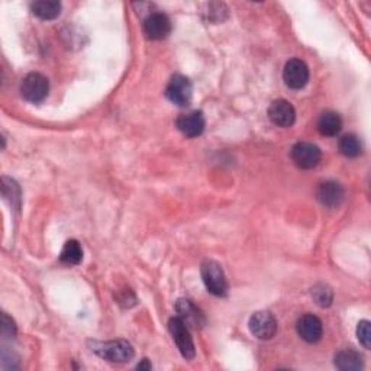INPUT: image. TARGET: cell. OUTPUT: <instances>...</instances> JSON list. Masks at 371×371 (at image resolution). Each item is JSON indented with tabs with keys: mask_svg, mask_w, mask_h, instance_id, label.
Returning a JSON list of instances; mask_svg holds the SVG:
<instances>
[{
	"mask_svg": "<svg viewBox=\"0 0 371 371\" xmlns=\"http://www.w3.org/2000/svg\"><path fill=\"white\" fill-rule=\"evenodd\" d=\"M96 356L109 361V363H128L133 358L135 351L128 341L116 340L108 342H93L90 348Z\"/></svg>",
	"mask_w": 371,
	"mask_h": 371,
	"instance_id": "obj_1",
	"label": "cell"
},
{
	"mask_svg": "<svg viewBox=\"0 0 371 371\" xmlns=\"http://www.w3.org/2000/svg\"><path fill=\"white\" fill-rule=\"evenodd\" d=\"M201 272H202V280L209 293H212L213 296H218V298L226 296L228 282H226L222 267L217 261L206 260L202 264Z\"/></svg>",
	"mask_w": 371,
	"mask_h": 371,
	"instance_id": "obj_2",
	"label": "cell"
},
{
	"mask_svg": "<svg viewBox=\"0 0 371 371\" xmlns=\"http://www.w3.org/2000/svg\"><path fill=\"white\" fill-rule=\"evenodd\" d=\"M50 93V82L40 73H29L21 83V94L31 103L43 102Z\"/></svg>",
	"mask_w": 371,
	"mask_h": 371,
	"instance_id": "obj_3",
	"label": "cell"
},
{
	"mask_svg": "<svg viewBox=\"0 0 371 371\" xmlns=\"http://www.w3.org/2000/svg\"><path fill=\"white\" fill-rule=\"evenodd\" d=\"M168 329L171 332L175 345H177L180 351V354L186 360L194 358V356H196V349H194V342L189 332V326L179 317H175L170 319Z\"/></svg>",
	"mask_w": 371,
	"mask_h": 371,
	"instance_id": "obj_4",
	"label": "cell"
},
{
	"mask_svg": "<svg viewBox=\"0 0 371 371\" xmlns=\"http://www.w3.org/2000/svg\"><path fill=\"white\" fill-rule=\"evenodd\" d=\"M248 326L251 334L261 341H268L275 338L277 334V321L270 312L265 310L256 312V314L249 318Z\"/></svg>",
	"mask_w": 371,
	"mask_h": 371,
	"instance_id": "obj_5",
	"label": "cell"
},
{
	"mask_svg": "<svg viewBox=\"0 0 371 371\" xmlns=\"http://www.w3.org/2000/svg\"><path fill=\"white\" fill-rule=\"evenodd\" d=\"M166 96H167V99L174 105L182 106V108L187 106L191 102V96H193L190 80L182 74L173 75L171 80L168 82L166 87Z\"/></svg>",
	"mask_w": 371,
	"mask_h": 371,
	"instance_id": "obj_6",
	"label": "cell"
},
{
	"mask_svg": "<svg viewBox=\"0 0 371 371\" xmlns=\"http://www.w3.org/2000/svg\"><path fill=\"white\" fill-rule=\"evenodd\" d=\"M291 160L299 168L310 170L315 168L322 157V152L318 145L310 143H298L290 151Z\"/></svg>",
	"mask_w": 371,
	"mask_h": 371,
	"instance_id": "obj_7",
	"label": "cell"
},
{
	"mask_svg": "<svg viewBox=\"0 0 371 371\" xmlns=\"http://www.w3.org/2000/svg\"><path fill=\"white\" fill-rule=\"evenodd\" d=\"M283 80L291 90H300L309 82V67L299 58H291L283 70Z\"/></svg>",
	"mask_w": 371,
	"mask_h": 371,
	"instance_id": "obj_8",
	"label": "cell"
},
{
	"mask_svg": "<svg viewBox=\"0 0 371 371\" xmlns=\"http://www.w3.org/2000/svg\"><path fill=\"white\" fill-rule=\"evenodd\" d=\"M171 32V21L164 13H151L144 21V34L148 40L160 41Z\"/></svg>",
	"mask_w": 371,
	"mask_h": 371,
	"instance_id": "obj_9",
	"label": "cell"
},
{
	"mask_svg": "<svg viewBox=\"0 0 371 371\" xmlns=\"http://www.w3.org/2000/svg\"><path fill=\"white\" fill-rule=\"evenodd\" d=\"M268 118L277 126L290 128L296 121V110L290 102L284 99H279L270 105Z\"/></svg>",
	"mask_w": 371,
	"mask_h": 371,
	"instance_id": "obj_10",
	"label": "cell"
},
{
	"mask_svg": "<svg viewBox=\"0 0 371 371\" xmlns=\"http://www.w3.org/2000/svg\"><path fill=\"white\" fill-rule=\"evenodd\" d=\"M345 196V191L342 186L337 182H323L317 189V199L318 202L329 209L338 208Z\"/></svg>",
	"mask_w": 371,
	"mask_h": 371,
	"instance_id": "obj_11",
	"label": "cell"
},
{
	"mask_svg": "<svg viewBox=\"0 0 371 371\" xmlns=\"http://www.w3.org/2000/svg\"><path fill=\"white\" fill-rule=\"evenodd\" d=\"M296 329L299 337L309 344H317L323 335L322 321L315 315H303L298 321Z\"/></svg>",
	"mask_w": 371,
	"mask_h": 371,
	"instance_id": "obj_12",
	"label": "cell"
},
{
	"mask_svg": "<svg viewBox=\"0 0 371 371\" xmlns=\"http://www.w3.org/2000/svg\"><path fill=\"white\" fill-rule=\"evenodd\" d=\"M206 121L202 112L194 110L186 115H180L177 119V128L179 131L189 136V138H196V136H201L205 131Z\"/></svg>",
	"mask_w": 371,
	"mask_h": 371,
	"instance_id": "obj_13",
	"label": "cell"
},
{
	"mask_svg": "<svg viewBox=\"0 0 371 371\" xmlns=\"http://www.w3.org/2000/svg\"><path fill=\"white\" fill-rule=\"evenodd\" d=\"M179 318L190 328H202L205 325V317L202 312L191 303V300L180 299L175 305Z\"/></svg>",
	"mask_w": 371,
	"mask_h": 371,
	"instance_id": "obj_14",
	"label": "cell"
},
{
	"mask_svg": "<svg viewBox=\"0 0 371 371\" xmlns=\"http://www.w3.org/2000/svg\"><path fill=\"white\" fill-rule=\"evenodd\" d=\"M335 367L342 371H358L364 367V361L357 351L342 349L335 356Z\"/></svg>",
	"mask_w": 371,
	"mask_h": 371,
	"instance_id": "obj_15",
	"label": "cell"
},
{
	"mask_svg": "<svg viewBox=\"0 0 371 371\" xmlns=\"http://www.w3.org/2000/svg\"><path fill=\"white\" fill-rule=\"evenodd\" d=\"M342 129V119L337 112L328 110L321 115L318 121V131L325 136H335Z\"/></svg>",
	"mask_w": 371,
	"mask_h": 371,
	"instance_id": "obj_16",
	"label": "cell"
},
{
	"mask_svg": "<svg viewBox=\"0 0 371 371\" xmlns=\"http://www.w3.org/2000/svg\"><path fill=\"white\" fill-rule=\"evenodd\" d=\"M32 13L43 19V21H52V19L58 17L61 13V3L54 2V0H40L31 5Z\"/></svg>",
	"mask_w": 371,
	"mask_h": 371,
	"instance_id": "obj_17",
	"label": "cell"
},
{
	"mask_svg": "<svg viewBox=\"0 0 371 371\" xmlns=\"http://www.w3.org/2000/svg\"><path fill=\"white\" fill-rule=\"evenodd\" d=\"M83 260V249L79 241L70 240L64 244L61 254H60V261L66 265H77L80 264Z\"/></svg>",
	"mask_w": 371,
	"mask_h": 371,
	"instance_id": "obj_18",
	"label": "cell"
},
{
	"mask_svg": "<svg viewBox=\"0 0 371 371\" xmlns=\"http://www.w3.org/2000/svg\"><path fill=\"white\" fill-rule=\"evenodd\" d=\"M338 148H340V152L347 159H356L363 151L361 141H360L358 136L354 133L344 135L342 138L340 140Z\"/></svg>",
	"mask_w": 371,
	"mask_h": 371,
	"instance_id": "obj_19",
	"label": "cell"
},
{
	"mask_svg": "<svg viewBox=\"0 0 371 371\" xmlns=\"http://www.w3.org/2000/svg\"><path fill=\"white\" fill-rule=\"evenodd\" d=\"M2 193L3 198L10 203V206L19 209L21 208V189L12 179H2Z\"/></svg>",
	"mask_w": 371,
	"mask_h": 371,
	"instance_id": "obj_20",
	"label": "cell"
},
{
	"mask_svg": "<svg viewBox=\"0 0 371 371\" xmlns=\"http://www.w3.org/2000/svg\"><path fill=\"white\" fill-rule=\"evenodd\" d=\"M312 298H314L315 303L321 307H329L334 300V293L325 284H318L312 289Z\"/></svg>",
	"mask_w": 371,
	"mask_h": 371,
	"instance_id": "obj_21",
	"label": "cell"
},
{
	"mask_svg": "<svg viewBox=\"0 0 371 371\" xmlns=\"http://www.w3.org/2000/svg\"><path fill=\"white\" fill-rule=\"evenodd\" d=\"M357 337L358 341L363 344L364 348L371 347V330H370V322L368 321H361L357 326Z\"/></svg>",
	"mask_w": 371,
	"mask_h": 371,
	"instance_id": "obj_22",
	"label": "cell"
},
{
	"mask_svg": "<svg viewBox=\"0 0 371 371\" xmlns=\"http://www.w3.org/2000/svg\"><path fill=\"white\" fill-rule=\"evenodd\" d=\"M2 334H3V337H6V338H13L15 334H16L15 322H13L6 314L2 315Z\"/></svg>",
	"mask_w": 371,
	"mask_h": 371,
	"instance_id": "obj_23",
	"label": "cell"
},
{
	"mask_svg": "<svg viewBox=\"0 0 371 371\" xmlns=\"http://www.w3.org/2000/svg\"><path fill=\"white\" fill-rule=\"evenodd\" d=\"M136 368H138V370H150L151 368V364L147 361V360H144L141 364H138V367H136Z\"/></svg>",
	"mask_w": 371,
	"mask_h": 371,
	"instance_id": "obj_24",
	"label": "cell"
}]
</instances>
